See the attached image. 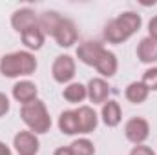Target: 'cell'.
Listing matches in <instances>:
<instances>
[{
  "label": "cell",
  "mask_w": 157,
  "mask_h": 155,
  "mask_svg": "<svg viewBox=\"0 0 157 155\" xmlns=\"http://www.w3.org/2000/svg\"><path fill=\"white\" fill-rule=\"evenodd\" d=\"M143 18L133 11H124L117 18L110 20L104 28V39L110 44H122L141 29Z\"/></svg>",
  "instance_id": "obj_1"
},
{
  "label": "cell",
  "mask_w": 157,
  "mask_h": 155,
  "mask_svg": "<svg viewBox=\"0 0 157 155\" xmlns=\"http://www.w3.org/2000/svg\"><path fill=\"white\" fill-rule=\"evenodd\" d=\"M37 70V59L29 51L7 53L0 60V73L7 78H17L22 75H33Z\"/></svg>",
  "instance_id": "obj_2"
},
{
  "label": "cell",
  "mask_w": 157,
  "mask_h": 155,
  "mask_svg": "<svg viewBox=\"0 0 157 155\" xmlns=\"http://www.w3.org/2000/svg\"><path fill=\"white\" fill-rule=\"evenodd\" d=\"M20 117L24 124L29 128V131L37 133H48L51 128V117L48 113V108L42 100H33L20 108Z\"/></svg>",
  "instance_id": "obj_3"
},
{
  "label": "cell",
  "mask_w": 157,
  "mask_h": 155,
  "mask_svg": "<svg viewBox=\"0 0 157 155\" xmlns=\"http://www.w3.org/2000/svg\"><path fill=\"white\" fill-rule=\"evenodd\" d=\"M75 71H77V66H75L73 57L70 55H59L51 66V75L59 84L71 82V78L75 77Z\"/></svg>",
  "instance_id": "obj_4"
},
{
  "label": "cell",
  "mask_w": 157,
  "mask_h": 155,
  "mask_svg": "<svg viewBox=\"0 0 157 155\" xmlns=\"http://www.w3.org/2000/svg\"><path fill=\"white\" fill-rule=\"evenodd\" d=\"M124 135L135 146L143 144L148 139V135H150V124H148V120L143 119V117H132L124 124Z\"/></svg>",
  "instance_id": "obj_5"
},
{
  "label": "cell",
  "mask_w": 157,
  "mask_h": 155,
  "mask_svg": "<svg viewBox=\"0 0 157 155\" xmlns=\"http://www.w3.org/2000/svg\"><path fill=\"white\" fill-rule=\"evenodd\" d=\"M11 26L15 31H18L20 35L35 26H39V17L33 9L29 7H22V9H17L11 17Z\"/></svg>",
  "instance_id": "obj_6"
},
{
  "label": "cell",
  "mask_w": 157,
  "mask_h": 155,
  "mask_svg": "<svg viewBox=\"0 0 157 155\" xmlns=\"http://www.w3.org/2000/svg\"><path fill=\"white\" fill-rule=\"evenodd\" d=\"M77 28L70 18H62L60 24L57 26L55 33H53V39L60 47H71L77 42Z\"/></svg>",
  "instance_id": "obj_7"
},
{
  "label": "cell",
  "mask_w": 157,
  "mask_h": 155,
  "mask_svg": "<svg viewBox=\"0 0 157 155\" xmlns=\"http://www.w3.org/2000/svg\"><path fill=\"white\" fill-rule=\"evenodd\" d=\"M13 146L18 152V155H37L39 139L33 131H18L13 139Z\"/></svg>",
  "instance_id": "obj_8"
},
{
  "label": "cell",
  "mask_w": 157,
  "mask_h": 155,
  "mask_svg": "<svg viewBox=\"0 0 157 155\" xmlns=\"http://www.w3.org/2000/svg\"><path fill=\"white\" fill-rule=\"evenodd\" d=\"M88 89V99L93 102V104H104L106 100H110V86L104 78L97 77V78H91L86 86Z\"/></svg>",
  "instance_id": "obj_9"
},
{
  "label": "cell",
  "mask_w": 157,
  "mask_h": 155,
  "mask_svg": "<svg viewBox=\"0 0 157 155\" xmlns=\"http://www.w3.org/2000/svg\"><path fill=\"white\" fill-rule=\"evenodd\" d=\"M37 95H39V89H37L35 82H31V80H20L13 86V99L17 102H20L22 106L37 100Z\"/></svg>",
  "instance_id": "obj_10"
},
{
  "label": "cell",
  "mask_w": 157,
  "mask_h": 155,
  "mask_svg": "<svg viewBox=\"0 0 157 155\" xmlns=\"http://www.w3.org/2000/svg\"><path fill=\"white\" fill-rule=\"evenodd\" d=\"M75 113H77L78 133H91V131H95V128L99 124V117H97L95 110L91 106H78V110H75Z\"/></svg>",
  "instance_id": "obj_11"
},
{
  "label": "cell",
  "mask_w": 157,
  "mask_h": 155,
  "mask_svg": "<svg viewBox=\"0 0 157 155\" xmlns=\"http://www.w3.org/2000/svg\"><path fill=\"white\" fill-rule=\"evenodd\" d=\"M102 51H104V47L99 42H84L77 47V59L86 66H95L97 60L101 59Z\"/></svg>",
  "instance_id": "obj_12"
},
{
  "label": "cell",
  "mask_w": 157,
  "mask_h": 155,
  "mask_svg": "<svg viewBox=\"0 0 157 155\" xmlns=\"http://www.w3.org/2000/svg\"><path fill=\"white\" fill-rule=\"evenodd\" d=\"M117 68H119V60H117V55L113 53V51H108V49H104L102 51V55H101V59L97 60V64H95V70L102 75V77H113L115 73H117Z\"/></svg>",
  "instance_id": "obj_13"
},
{
  "label": "cell",
  "mask_w": 157,
  "mask_h": 155,
  "mask_svg": "<svg viewBox=\"0 0 157 155\" xmlns=\"http://www.w3.org/2000/svg\"><path fill=\"white\" fill-rule=\"evenodd\" d=\"M137 59L143 64L157 62V40L152 37H144L137 44Z\"/></svg>",
  "instance_id": "obj_14"
},
{
  "label": "cell",
  "mask_w": 157,
  "mask_h": 155,
  "mask_svg": "<svg viewBox=\"0 0 157 155\" xmlns=\"http://www.w3.org/2000/svg\"><path fill=\"white\" fill-rule=\"evenodd\" d=\"M101 117H102V122L108 126V128H115L121 124V119H122V110L119 106L117 100H106L102 104V110H101Z\"/></svg>",
  "instance_id": "obj_15"
},
{
  "label": "cell",
  "mask_w": 157,
  "mask_h": 155,
  "mask_svg": "<svg viewBox=\"0 0 157 155\" xmlns=\"http://www.w3.org/2000/svg\"><path fill=\"white\" fill-rule=\"evenodd\" d=\"M148 88L141 82V80H135V82H130L126 91H124V97L128 99V102L132 104H143L146 99H148Z\"/></svg>",
  "instance_id": "obj_16"
},
{
  "label": "cell",
  "mask_w": 157,
  "mask_h": 155,
  "mask_svg": "<svg viewBox=\"0 0 157 155\" xmlns=\"http://www.w3.org/2000/svg\"><path fill=\"white\" fill-rule=\"evenodd\" d=\"M59 130L64 135H75L78 133V124H77V113L75 110H66L59 117Z\"/></svg>",
  "instance_id": "obj_17"
},
{
  "label": "cell",
  "mask_w": 157,
  "mask_h": 155,
  "mask_svg": "<svg viewBox=\"0 0 157 155\" xmlns=\"http://www.w3.org/2000/svg\"><path fill=\"white\" fill-rule=\"evenodd\" d=\"M62 97H64L68 102H71V104H78V102H82V100L88 97V89H86V86L80 84V82H70V84L64 88Z\"/></svg>",
  "instance_id": "obj_18"
},
{
  "label": "cell",
  "mask_w": 157,
  "mask_h": 155,
  "mask_svg": "<svg viewBox=\"0 0 157 155\" xmlns=\"http://www.w3.org/2000/svg\"><path fill=\"white\" fill-rule=\"evenodd\" d=\"M44 40H46V35L42 33V29L39 26H35V28H31V29L22 33V42H24V46L28 49H35V51L40 49L44 46Z\"/></svg>",
  "instance_id": "obj_19"
},
{
  "label": "cell",
  "mask_w": 157,
  "mask_h": 155,
  "mask_svg": "<svg viewBox=\"0 0 157 155\" xmlns=\"http://www.w3.org/2000/svg\"><path fill=\"white\" fill-rule=\"evenodd\" d=\"M60 20H62V17H60L59 13H55V11H46V13L39 18V28L42 29L44 35H51V37H53V33H55L57 26L60 24Z\"/></svg>",
  "instance_id": "obj_20"
},
{
  "label": "cell",
  "mask_w": 157,
  "mask_h": 155,
  "mask_svg": "<svg viewBox=\"0 0 157 155\" xmlns=\"http://www.w3.org/2000/svg\"><path fill=\"white\" fill-rule=\"evenodd\" d=\"M71 155H95V146L90 139H77L70 144Z\"/></svg>",
  "instance_id": "obj_21"
},
{
  "label": "cell",
  "mask_w": 157,
  "mask_h": 155,
  "mask_svg": "<svg viewBox=\"0 0 157 155\" xmlns=\"http://www.w3.org/2000/svg\"><path fill=\"white\" fill-rule=\"evenodd\" d=\"M141 82L148 88V91H157V68H150L143 73Z\"/></svg>",
  "instance_id": "obj_22"
},
{
  "label": "cell",
  "mask_w": 157,
  "mask_h": 155,
  "mask_svg": "<svg viewBox=\"0 0 157 155\" xmlns=\"http://www.w3.org/2000/svg\"><path fill=\"white\" fill-rule=\"evenodd\" d=\"M130 155H155V152H154L152 148L144 146V144H137V146H133V148H132Z\"/></svg>",
  "instance_id": "obj_23"
},
{
  "label": "cell",
  "mask_w": 157,
  "mask_h": 155,
  "mask_svg": "<svg viewBox=\"0 0 157 155\" xmlns=\"http://www.w3.org/2000/svg\"><path fill=\"white\" fill-rule=\"evenodd\" d=\"M7 112H9V99L6 93L0 91V117H4Z\"/></svg>",
  "instance_id": "obj_24"
},
{
  "label": "cell",
  "mask_w": 157,
  "mask_h": 155,
  "mask_svg": "<svg viewBox=\"0 0 157 155\" xmlns=\"http://www.w3.org/2000/svg\"><path fill=\"white\" fill-rule=\"evenodd\" d=\"M148 37H152V39L157 40V17H154L150 22H148Z\"/></svg>",
  "instance_id": "obj_25"
},
{
  "label": "cell",
  "mask_w": 157,
  "mask_h": 155,
  "mask_svg": "<svg viewBox=\"0 0 157 155\" xmlns=\"http://www.w3.org/2000/svg\"><path fill=\"white\" fill-rule=\"evenodd\" d=\"M53 155H71V150H70V146H60L53 152Z\"/></svg>",
  "instance_id": "obj_26"
},
{
  "label": "cell",
  "mask_w": 157,
  "mask_h": 155,
  "mask_svg": "<svg viewBox=\"0 0 157 155\" xmlns=\"http://www.w3.org/2000/svg\"><path fill=\"white\" fill-rule=\"evenodd\" d=\"M0 155H11V148L2 141H0Z\"/></svg>",
  "instance_id": "obj_27"
}]
</instances>
